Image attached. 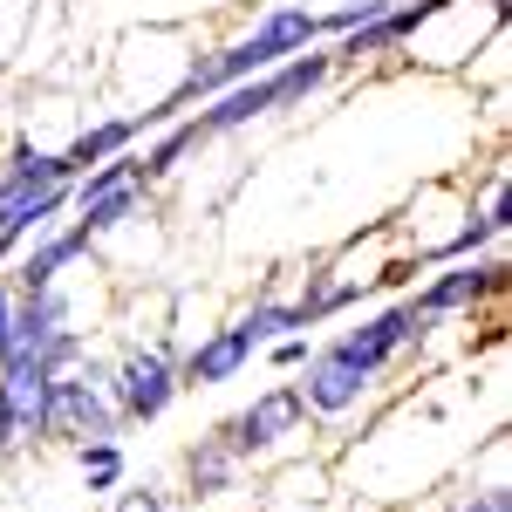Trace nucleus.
Wrapping results in <instances>:
<instances>
[{"instance_id": "1", "label": "nucleus", "mask_w": 512, "mask_h": 512, "mask_svg": "<svg viewBox=\"0 0 512 512\" xmlns=\"http://www.w3.org/2000/svg\"><path fill=\"white\" fill-rule=\"evenodd\" d=\"M328 69H335V55H287V62H274V69H260V76H246V82H233L205 117H192L198 123V137H226V130H246L253 117H267V110H287L294 96H315L321 82H328Z\"/></svg>"}, {"instance_id": "2", "label": "nucleus", "mask_w": 512, "mask_h": 512, "mask_svg": "<svg viewBox=\"0 0 512 512\" xmlns=\"http://www.w3.org/2000/svg\"><path fill=\"white\" fill-rule=\"evenodd\" d=\"M123 431V410L117 396H110V369H62L55 383H48V431L41 437H117Z\"/></svg>"}, {"instance_id": "3", "label": "nucleus", "mask_w": 512, "mask_h": 512, "mask_svg": "<svg viewBox=\"0 0 512 512\" xmlns=\"http://www.w3.org/2000/svg\"><path fill=\"white\" fill-rule=\"evenodd\" d=\"M178 390H185V383H178V362H171L164 349H130L117 369H110V396H117L123 424H151V417H164Z\"/></svg>"}, {"instance_id": "4", "label": "nucleus", "mask_w": 512, "mask_h": 512, "mask_svg": "<svg viewBox=\"0 0 512 512\" xmlns=\"http://www.w3.org/2000/svg\"><path fill=\"white\" fill-rule=\"evenodd\" d=\"M301 424H308V403H301V390H294V383H280V390L253 396L239 417H226V424H219V437L233 444L239 458H253V451H267V444H280V437H294Z\"/></svg>"}, {"instance_id": "5", "label": "nucleus", "mask_w": 512, "mask_h": 512, "mask_svg": "<svg viewBox=\"0 0 512 512\" xmlns=\"http://www.w3.org/2000/svg\"><path fill=\"white\" fill-rule=\"evenodd\" d=\"M369 383H376V369H362L342 342H328L321 355H308V383H294V390H301V403H308V410L342 417V410H355V403L369 396Z\"/></svg>"}, {"instance_id": "6", "label": "nucleus", "mask_w": 512, "mask_h": 512, "mask_svg": "<svg viewBox=\"0 0 512 512\" xmlns=\"http://www.w3.org/2000/svg\"><path fill=\"white\" fill-rule=\"evenodd\" d=\"M424 335H431V315H424L417 301H396V308H383L376 321L349 328V335H342V349H349L362 369H376V376H383V362L403 355V349H417Z\"/></svg>"}, {"instance_id": "7", "label": "nucleus", "mask_w": 512, "mask_h": 512, "mask_svg": "<svg viewBox=\"0 0 512 512\" xmlns=\"http://www.w3.org/2000/svg\"><path fill=\"white\" fill-rule=\"evenodd\" d=\"M253 335H246V321H233V328H212L205 342H198L185 362H178V383H192V390H212V383H233L239 369L253 362Z\"/></svg>"}, {"instance_id": "8", "label": "nucleus", "mask_w": 512, "mask_h": 512, "mask_svg": "<svg viewBox=\"0 0 512 512\" xmlns=\"http://www.w3.org/2000/svg\"><path fill=\"white\" fill-rule=\"evenodd\" d=\"M506 287V267L499 260H451V274H437L424 294H417V308L424 315H458V308H478L485 294H499Z\"/></svg>"}, {"instance_id": "9", "label": "nucleus", "mask_w": 512, "mask_h": 512, "mask_svg": "<svg viewBox=\"0 0 512 512\" xmlns=\"http://www.w3.org/2000/svg\"><path fill=\"white\" fill-rule=\"evenodd\" d=\"M55 185H76V164L69 158H41V151H14V164H7V178H0V226L14 219V212H28L41 192H55Z\"/></svg>"}, {"instance_id": "10", "label": "nucleus", "mask_w": 512, "mask_h": 512, "mask_svg": "<svg viewBox=\"0 0 512 512\" xmlns=\"http://www.w3.org/2000/svg\"><path fill=\"white\" fill-rule=\"evenodd\" d=\"M48 369L35 362H0V403H7V417H14V431L21 437H41L48 431Z\"/></svg>"}, {"instance_id": "11", "label": "nucleus", "mask_w": 512, "mask_h": 512, "mask_svg": "<svg viewBox=\"0 0 512 512\" xmlns=\"http://www.w3.org/2000/svg\"><path fill=\"white\" fill-rule=\"evenodd\" d=\"M89 246H96V239L82 233V226H69V233H48L35 253L14 267V287H21V294H35V287H55V280H62V267H76Z\"/></svg>"}, {"instance_id": "12", "label": "nucleus", "mask_w": 512, "mask_h": 512, "mask_svg": "<svg viewBox=\"0 0 512 512\" xmlns=\"http://www.w3.org/2000/svg\"><path fill=\"white\" fill-rule=\"evenodd\" d=\"M239 458L226 437L212 431V437H198L192 451H185V485H192V499H219V492H233V478H239Z\"/></svg>"}, {"instance_id": "13", "label": "nucleus", "mask_w": 512, "mask_h": 512, "mask_svg": "<svg viewBox=\"0 0 512 512\" xmlns=\"http://www.w3.org/2000/svg\"><path fill=\"white\" fill-rule=\"evenodd\" d=\"M130 137H137V117H117V123H96V130H82L76 144L62 151V158L76 164V178L89 171V164H103V158H117V151H130Z\"/></svg>"}, {"instance_id": "14", "label": "nucleus", "mask_w": 512, "mask_h": 512, "mask_svg": "<svg viewBox=\"0 0 512 512\" xmlns=\"http://www.w3.org/2000/svg\"><path fill=\"white\" fill-rule=\"evenodd\" d=\"M137 205H144V185H117V192H103V198H89V205H76V212H82L76 226H82L89 239H103V233H117Z\"/></svg>"}, {"instance_id": "15", "label": "nucleus", "mask_w": 512, "mask_h": 512, "mask_svg": "<svg viewBox=\"0 0 512 512\" xmlns=\"http://www.w3.org/2000/svg\"><path fill=\"white\" fill-rule=\"evenodd\" d=\"M192 144H205V137H198V123H171V130H164L158 144H151V151H144V158H137V178H144V185H151V178H164V171H171V164L185 158V151H192Z\"/></svg>"}, {"instance_id": "16", "label": "nucleus", "mask_w": 512, "mask_h": 512, "mask_svg": "<svg viewBox=\"0 0 512 512\" xmlns=\"http://www.w3.org/2000/svg\"><path fill=\"white\" fill-rule=\"evenodd\" d=\"M117 185H137V158H130V151H117V158H103V164H89L69 198H76V205H89V198L117 192Z\"/></svg>"}, {"instance_id": "17", "label": "nucleus", "mask_w": 512, "mask_h": 512, "mask_svg": "<svg viewBox=\"0 0 512 512\" xmlns=\"http://www.w3.org/2000/svg\"><path fill=\"white\" fill-rule=\"evenodd\" d=\"M246 335L253 342H280V335H294V328H308V315L294 308V301H260V308H246Z\"/></svg>"}, {"instance_id": "18", "label": "nucleus", "mask_w": 512, "mask_h": 512, "mask_svg": "<svg viewBox=\"0 0 512 512\" xmlns=\"http://www.w3.org/2000/svg\"><path fill=\"white\" fill-rule=\"evenodd\" d=\"M117 478H123L117 437H89V444H82V485H89V492H117Z\"/></svg>"}, {"instance_id": "19", "label": "nucleus", "mask_w": 512, "mask_h": 512, "mask_svg": "<svg viewBox=\"0 0 512 512\" xmlns=\"http://www.w3.org/2000/svg\"><path fill=\"white\" fill-rule=\"evenodd\" d=\"M492 239H499V219H492V212H472V219L444 239L431 260H478V246H492Z\"/></svg>"}, {"instance_id": "20", "label": "nucleus", "mask_w": 512, "mask_h": 512, "mask_svg": "<svg viewBox=\"0 0 512 512\" xmlns=\"http://www.w3.org/2000/svg\"><path fill=\"white\" fill-rule=\"evenodd\" d=\"M308 355H315V349H308V328H294V335H280V342H274V362H280V369H301Z\"/></svg>"}, {"instance_id": "21", "label": "nucleus", "mask_w": 512, "mask_h": 512, "mask_svg": "<svg viewBox=\"0 0 512 512\" xmlns=\"http://www.w3.org/2000/svg\"><path fill=\"white\" fill-rule=\"evenodd\" d=\"M458 512H512V499H506V485H485V492H472Z\"/></svg>"}, {"instance_id": "22", "label": "nucleus", "mask_w": 512, "mask_h": 512, "mask_svg": "<svg viewBox=\"0 0 512 512\" xmlns=\"http://www.w3.org/2000/svg\"><path fill=\"white\" fill-rule=\"evenodd\" d=\"M117 512H164V506H158V492H123Z\"/></svg>"}, {"instance_id": "23", "label": "nucleus", "mask_w": 512, "mask_h": 512, "mask_svg": "<svg viewBox=\"0 0 512 512\" xmlns=\"http://www.w3.org/2000/svg\"><path fill=\"white\" fill-rule=\"evenodd\" d=\"M7 321H14V287L0 280V349H7Z\"/></svg>"}, {"instance_id": "24", "label": "nucleus", "mask_w": 512, "mask_h": 512, "mask_svg": "<svg viewBox=\"0 0 512 512\" xmlns=\"http://www.w3.org/2000/svg\"><path fill=\"white\" fill-rule=\"evenodd\" d=\"M14 444H21V431H14V417H7V403H0V458H7Z\"/></svg>"}]
</instances>
